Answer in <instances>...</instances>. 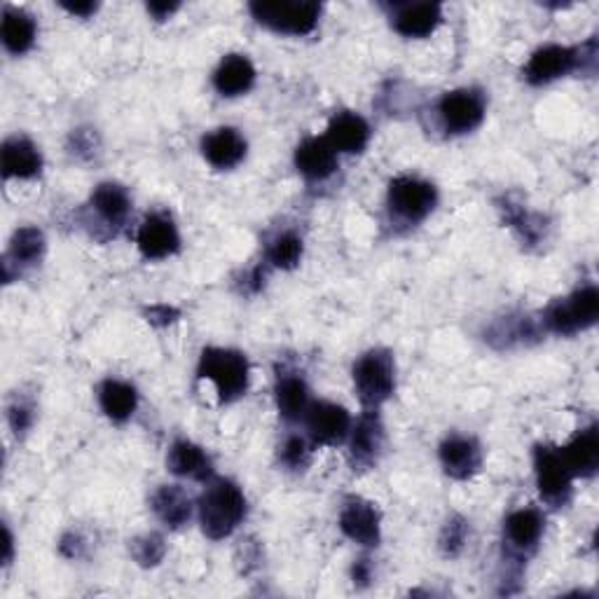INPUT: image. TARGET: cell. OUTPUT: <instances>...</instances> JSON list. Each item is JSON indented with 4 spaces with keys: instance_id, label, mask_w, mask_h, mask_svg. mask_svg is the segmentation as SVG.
I'll return each instance as SVG.
<instances>
[{
    "instance_id": "cell-3",
    "label": "cell",
    "mask_w": 599,
    "mask_h": 599,
    "mask_svg": "<svg viewBox=\"0 0 599 599\" xmlns=\"http://www.w3.org/2000/svg\"><path fill=\"white\" fill-rule=\"evenodd\" d=\"M597 62V40L590 38L581 48H567V45H544L532 52L527 64L523 69V77L534 87H544L555 83V80L567 77L569 73L586 69L595 71Z\"/></svg>"
},
{
    "instance_id": "cell-12",
    "label": "cell",
    "mask_w": 599,
    "mask_h": 599,
    "mask_svg": "<svg viewBox=\"0 0 599 599\" xmlns=\"http://www.w3.org/2000/svg\"><path fill=\"white\" fill-rule=\"evenodd\" d=\"M307 435L314 445L335 448L343 445L351 433V414L345 406H337L330 401H312L307 414Z\"/></svg>"
},
{
    "instance_id": "cell-7",
    "label": "cell",
    "mask_w": 599,
    "mask_h": 599,
    "mask_svg": "<svg viewBox=\"0 0 599 599\" xmlns=\"http://www.w3.org/2000/svg\"><path fill=\"white\" fill-rule=\"evenodd\" d=\"M534 475L536 487L544 502L553 508L569 504L574 492V475L567 469L560 448L542 443L534 448Z\"/></svg>"
},
{
    "instance_id": "cell-9",
    "label": "cell",
    "mask_w": 599,
    "mask_h": 599,
    "mask_svg": "<svg viewBox=\"0 0 599 599\" xmlns=\"http://www.w3.org/2000/svg\"><path fill=\"white\" fill-rule=\"evenodd\" d=\"M487 113V104L483 92L462 87V90H452L441 96L438 102V117H441V125L448 134L459 136V134H471L477 127L483 125Z\"/></svg>"
},
{
    "instance_id": "cell-5",
    "label": "cell",
    "mask_w": 599,
    "mask_h": 599,
    "mask_svg": "<svg viewBox=\"0 0 599 599\" xmlns=\"http://www.w3.org/2000/svg\"><path fill=\"white\" fill-rule=\"evenodd\" d=\"M599 318V291L588 284L571 295L555 300L544 312V326L555 335H576L592 328Z\"/></svg>"
},
{
    "instance_id": "cell-8",
    "label": "cell",
    "mask_w": 599,
    "mask_h": 599,
    "mask_svg": "<svg viewBox=\"0 0 599 599\" xmlns=\"http://www.w3.org/2000/svg\"><path fill=\"white\" fill-rule=\"evenodd\" d=\"M438 204V190L433 183L417 176H396L389 183L387 207L403 223H422Z\"/></svg>"
},
{
    "instance_id": "cell-14",
    "label": "cell",
    "mask_w": 599,
    "mask_h": 599,
    "mask_svg": "<svg viewBox=\"0 0 599 599\" xmlns=\"http://www.w3.org/2000/svg\"><path fill=\"white\" fill-rule=\"evenodd\" d=\"M441 466L452 481H469L483 469V448L473 435L452 433L438 448Z\"/></svg>"
},
{
    "instance_id": "cell-39",
    "label": "cell",
    "mask_w": 599,
    "mask_h": 599,
    "mask_svg": "<svg viewBox=\"0 0 599 599\" xmlns=\"http://www.w3.org/2000/svg\"><path fill=\"white\" fill-rule=\"evenodd\" d=\"M12 550H14V538H12L10 527H6V557H3L6 565L12 563Z\"/></svg>"
},
{
    "instance_id": "cell-16",
    "label": "cell",
    "mask_w": 599,
    "mask_h": 599,
    "mask_svg": "<svg viewBox=\"0 0 599 599\" xmlns=\"http://www.w3.org/2000/svg\"><path fill=\"white\" fill-rule=\"evenodd\" d=\"M249 150L246 138L234 127H218L202 138V155L213 169H234L244 162Z\"/></svg>"
},
{
    "instance_id": "cell-2",
    "label": "cell",
    "mask_w": 599,
    "mask_h": 599,
    "mask_svg": "<svg viewBox=\"0 0 599 599\" xmlns=\"http://www.w3.org/2000/svg\"><path fill=\"white\" fill-rule=\"evenodd\" d=\"M197 377L209 379L213 385L218 401L234 403L249 391L251 366L246 354L225 347H207L199 356Z\"/></svg>"
},
{
    "instance_id": "cell-24",
    "label": "cell",
    "mask_w": 599,
    "mask_h": 599,
    "mask_svg": "<svg viewBox=\"0 0 599 599\" xmlns=\"http://www.w3.org/2000/svg\"><path fill=\"white\" fill-rule=\"evenodd\" d=\"M274 401L279 414H282L286 422H300V419H305L312 406V396L305 377L300 372L279 375L274 387Z\"/></svg>"
},
{
    "instance_id": "cell-11",
    "label": "cell",
    "mask_w": 599,
    "mask_h": 599,
    "mask_svg": "<svg viewBox=\"0 0 599 599\" xmlns=\"http://www.w3.org/2000/svg\"><path fill=\"white\" fill-rule=\"evenodd\" d=\"M347 441H349V462L354 471L372 469L379 462V456H382L387 443V433L379 412L366 410L358 417L356 424H351V433Z\"/></svg>"
},
{
    "instance_id": "cell-23",
    "label": "cell",
    "mask_w": 599,
    "mask_h": 599,
    "mask_svg": "<svg viewBox=\"0 0 599 599\" xmlns=\"http://www.w3.org/2000/svg\"><path fill=\"white\" fill-rule=\"evenodd\" d=\"M567 469L574 477H592L599 469V431L590 424L578 431L571 441L560 448Z\"/></svg>"
},
{
    "instance_id": "cell-17",
    "label": "cell",
    "mask_w": 599,
    "mask_h": 599,
    "mask_svg": "<svg viewBox=\"0 0 599 599\" xmlns=\"http://www.w3.org/2000/svg\"><path fill=\"white\" fill-rule=\"evenodd\" d=\"M546 529V517L538 508H517L504 523V536L511 553L527 555L536 550Z\"/></svg>"
},
{
    "instance_id": "cell-25",
    "label": "cell",
    "mask_w": 599,
    "mask_h": 599,
    "mask_svg": "<svg viewBox=\"0 0 599 599\" xmlns=\"http://www.w3.org/2000/svg\"><path fill=\"white\" fill-rule=\"evenodd\" d=\"M153 513L157 515V521L167 525L169 529H181L183 525L190 523L192 517V498L181 485H162L157 487V492L150 498Z\"/></svg>"
},
{
    "instance_id": "cell-1",
    "label": "cell",
    "mask_w": 599,
    "mask_h": 599,
    "mask_svg": "<svg viewBox=\"0 0 599 599\" xmlns=\"http://www.w3.org/2000/svg\"><path fill=\"white\" fill-rule=\"evenodd\" d=\"M197 515L204 536L211 542H223L244 523L246 496L237 483L225 481V477H211L197 502Z\"/></svg>"
},
{
    "instance_id": "cell-18",
    "label": "cell",
    "mask_w": 599,
    "mask_h": 599,
    "mask_svg": "<svg viewBox=\"0 0 599 599\" xmlns=\"http://www.w3.org/2000/svg\"><path fill=\"white\" fill-rule=\"evenodd\" d=\"M443 22V8L438 3L393 6L391 27L403 38H429Z\"/></svg>"
},
{
    "instance_id": "cell-27",
    "label": "cell",
    "mask_w": 599,
    "mask_h": 599,
    "mask_svg": "<svg viewBox=\"0 0 599 599\" xmlns=\"http://www.w3.org/2000/svg\"><path fill=\"white\" fill-rule=\"evenodd\" d=\"M98 406L102 412L115 424H123L134 417L138 408V391L134 385L125 382V379H106L98 387Z\"/></svg>"
},
{
    "instance_id": "cell-6",
    "label": "cell",
    "mask_w": 599,
    "mask_h": 599,
    "mask_svg": "<svg viewBox=\"0 0 599 599\" xmlns=\"http://www.w3.org/2000/svg\"><path fill=\"white\" fill-rule=\"evenodd\" d=\"M249 10L258 24L284 35H309L322 19V6L314 0H279V3L258 0Z\"/></svg>"
},
{
    "instance_id": "cell-32",
    "label": "cell",
    "mask_w": 599,
    "mask_h": 599,
    "mask_svg": "<svg viewBox=\"0 0 599 599\" xmlns=\"http://www.w3.org/2000/svg\"><path fill=\"white\" fill-rule=\"evenodd\" d=\"M469 534H471L469 523L464 521V517L454 515V517H450V521L445 523V527L441 532V538H438V546H441L443 555L456 557L459 553H462L466 548Z\"/></svg>"
},
{
    "instance_id": "cell-37",
    "label": "cell",
    "mask_w": 599,
    "mask_h": 599,
    "mask_svg": "<svg viewBox=\"0 0 599 599\" xmlns=\"http://www.w3.org/2000/svg\"><path fill=\"white\" fill-rule=\"evenodd\" d=\"M178 8V3H148V12L157 19V22H165V19H169Z\"/></svg>"
},
{
    "instance_id": "cell-10",
    "label": "cell",
    "mask_w": 599,
    "mask_h": 599,
    "mask_svg": "<svg viewBox=\"0 0 599 599\" xmlns=\"http://www.w3.org/2000/svg\"><path fill=\"white\" fill-rule=\"evenodd\" d=\"M339 529L349 542L364 548H377L382 542V515H379L377 504L368 498L347 496L339 511Z\"/></svg>"
},
{
    "instance_id": "cell-29",
    "label": "cell",
    "mask_w": 599,
    "mask_h": 599,
    "mask_svg": "<svg viewBox=\"0 0 599 599\" xmlns=\"http://www.w3.org/2000/svg\"><path fill=\"white\" fill-rule=\"evenodd\" d=\"M45 234L43 230H38L33 225H24L19 228L12 239H10V246H8V253H6V263L3 267H33L38 265L40 261H43L45 255Z\"/></svg>"
},
{
    "instance_id": "cell-30",
    "label": "cell",
    "mask_w": 599,
    "mask_h": 599,
    "mask_svg": "<svg viewBox=\"0 0 599 599\" xmlns=\"http://www.w3.org/2000/svg\"><path fill=\"white\" fill-rule=\"evenodd\" d=\"M305 244L303 237L293 230L279 232L272 242L267 244V263L276 270H295L303 261Z\"/></svg>"
},
{
    "instance_id": "cell-4",
    "label": "cell",
    "mask_w": 599,
    "mask_h": 599,
    "mask_svg": "<svg viewBox=\"0 0 599 599\" xmlns=\"http://www.w3.org/2000/svg\"><path fill=\"white\" fill-rule=\"evenodd\" d=\"M354 389L366 410H377L396 391V358L389 349H370L354 364Z\"/></svg>"
},
{
    "instance_id": "cell-38",
    "label": "cell",
    "mask_w": 599,
    "mask_h": 599,
    "mask_svg": "<svg viewBox=\"0 0 599 599\" xmlns=\"http://www.w3.org/2000/svg\"><path fill=\"white\" fill-rule=\"evenodd\" d=\"M171 316H176V312L171 307H167V305H155V307L148 309V322L150 324H159V318H162V324H169V322H174Z\"/></svg>"
},
{
    "instance_id": "cell-20",
    "label": "cell",
    "mask_w": 599,
    "mask_h": 599,
    "mask_svg": "<svg viewBox=\"0 0 599 599\" xmlns=\"http://www.w3.org/2000/svg\"><path fill=\"white\" fill-rule=\"evenodd\" d=\"M167 469L178 477H188V481L199 483H209L213 477V462L207 450L192 441H186V438H178V441L171 443Z\"/></svg>"
},
{
    "instance_id": "cell-35",
    "label": "cell",
    "mask_w": 599,
    "mask_h": 599,
    "mask_svg": "<svg viewBox=\"0 0 599 599\" xmlns=\"http://www.w3.org/2000/svg\"><path fill=\"white\" fill-rule=\"evenodd\" d=\"M59 6H62L69 14L80 17V19H87V17L96 14V10H98V3H92V0H85V3H69V0H62Z\"/></svg>"
},
{
    "instance_id": "cell-13",
    "label": "cell",
    "mask_w": 599,
    "mask_h": 599,
    "mask_svg": "<svg viewBox=\"0 0 599 599\" xmlns=\"http://www.w3.org/2000/svg\"><path fill=\"white\" fill-rule=\"evenodd\" d=\"M136 246L146 261H165L181 249V234L167 213H150L136 232Z\"/></svg>"
},
{
    "instance_id": "cell-28",
    "label": "cell",
    "mask_w": 599,
    "mask_h": 599,
    "mask_svg": "<svg viewBox=\"0 0 599 599\" xmlns=\"http://www.w3.org/2000/svg\"><path fill=\"white\" fill-rule=\"evenodd\" d=\"M35 35H38V27H35V19L19 10V8H6L3 10V22H0V38H3V45L10 54H27L33 43H35Z\"/></svg>"
},
{
    "instance_id": "cell-26",
    "label": "cell",
    "mask_w": 599,
    "mask_h": 599,
    "mask_svg": "<svg viewBox=\"0 0 599 599\" xmlns=\"http://www.w3.org/2000/svg\"><path fill=\"white\" fill-rule=\"evenodd\" d=\"M90 207L111 228H119L127 221V216L132 211V197L125 186L106 181V183H98L94 188V192L90 197Z\"/></svg>"
},
{
    "instance_id": "cell-34",
    "label": "cell",
    "mask_w": 599,
    "mask_h": 599,
    "mask_svg": "<svg viewBox=\"0 0 599 599\" xmlns=\"http://www.w3.org/2000/svg\"><path fill=\"white\" fill-rule=\"evenodd\" d=\"M8 422H10V429L14 431V435L27 433L33 427V408L17 398V401L10 403V408H8Z\"/></svg>"
},
{
    "instance_id": "cell-36",
    "label": "cell",
    "mask_w": 599,
    "mask_h": 599,
    "mask_svg": "<svg viewBox=\"0 0 599 599\" xmlns=\"http://www.w3.org/2000/svg\"><path fill=\"white\" fill-rule=\"evenodd\" d=\"M351 578H354V584L358 588L368 586L372 581V565H370V560H358L354 565V569H351Z\"/></svg>"
},
{
    "instance_id": "cell-31",
    "label": "cell",
    "mask_w": 599,
    "mask_h": 599,
    "mask_svg": "<svg viewBox=\"0 0 599 599\" xmlns=\"http://www.w3.org/2000/svg\"><path fill=\"white\" fill-rule=\"evenodd\" d=\"M129 553L132 557L136 560L138 567H157L159 563L165 560V555H167V544H165V538L150 532V534H144V536H136L134 542L129 544Z\"/></svg>"
},
{
    "instance_id": "cell-19",
    "label": "cell",
    "mask_w": 599,
    "mask_h": 599,
    "mask_svg": "<svg viewBox=\"0 0 599 599\" xmlns=\"http://www.w3.org/2000/svg\"><path fill=\"white\" fill-rule=\"evenodd\" d=\"M0 167H3L6 178L29 181V178H35L43 171V153L38 150L31 138L12 136L0 150Z\"/></svg>"
},
{
    "instance_id": "cell-33",
    "label": "cell",
    "mask_w": 599,
    "mask_h": 599,
    "mask_svg": "<svg viewBox=\"0 0 599 599\" xmlns=\"http://www.w3.org/2000/svg\"><path fill=\"white\" fill-rule=\"evenodd\" d=\"M309 443L303 435H288L286 441L279 448V462H282L288 471H305L309 466Z\"/></svg>"
},
{
    "instance_id": "cell-15",
    "label": "cell",
    "mask_w": 599,
    "mask_h": 599,
    "mask_svg": "<svg viewBox=\"0 0 599 599\" xmlns=\"http://www.w3.org/2000/svg\"><path fill=\"white\" fill-rule=\"evenodd\" d=\"M370 125L364 115H358L354 111H343L333 115L326 129V141L333 146V150L339 155H356L364 153L370 144Z\"/></svg>"
},
{
    "instance_id": "cell-21",
    "label": "cell",
    "mask_w": 599,
    "mask_h": 599,
    "mask_svg": "<svg viewBox=\"0 0 599 599\" xmlns=\"http://www.w3.org/2000/svg\"><path fill=\"white\" fill-rule=\"evenodd\" d=\"M295 169L307 181H326L337 171V153L324 136H309L295 148Z\"/></svg>"
},
{
    "instance_id": "cell-22",
    "label": "cell",
    "mask_w": 599,
    "mask_h": 599,
    "mask_svg": "<svg viewBox=\"0 0 599 599\" xmlns=\"http://www.w3.org/2000/svg\"><path fill=\"white\" fill-rule=\"evenodd\" d=\"M211 80L216 92L221 96H242L255 85V66L246 54H228L221 59V64L216 66Z\"/></svg>"
}]
</instances>
